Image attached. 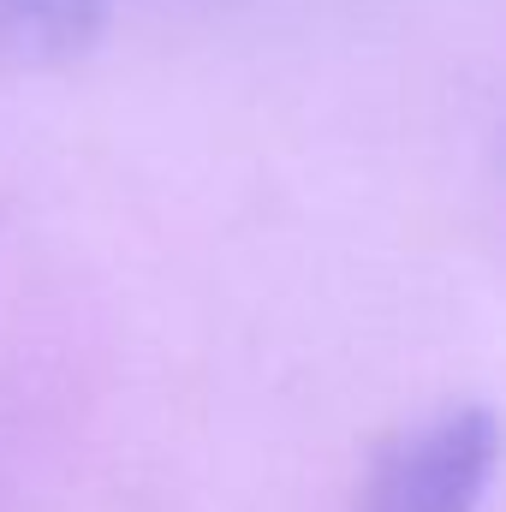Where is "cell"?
<instances>
[{
	"label": "cell",
	"mask_w": 506,
	"mask_h": 512,
	"mask_svg": "<svg viewBox=\"0 0 506 512\" xmlns=\"http://www.w3.org/2000/svg\"><path fill=\"white\" fill-rule=\"evenodd\" d=\"M501 459V429L489 405H453L370 459L352 512H477Z\"/></svg>",
	"instance_id": "1"
},
{
	"label": "cell",
	"mask_w": 506,
	"mask_h": 512,
	"mask_svg": "<svg viewBox=\"0 0 506 512\" xmlns=\"http://www.w3.org/2000/svg\"><path fill=\"white\" fill-rule=\"evenodd\" d=\"M108 0H0V72H48L102 36Z\"/></svg>",
	"instance_id": "2"
}]
</instances>
